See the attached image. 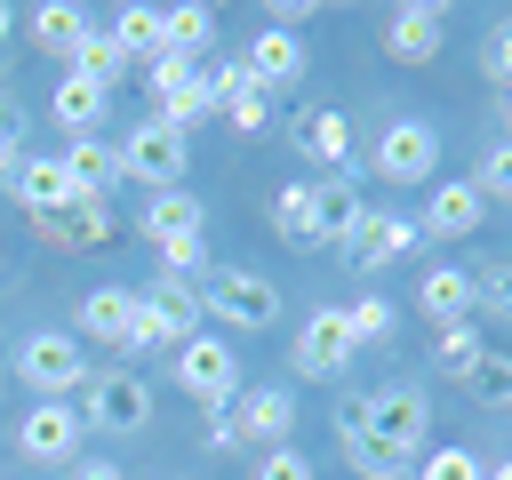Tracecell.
<instances>
[{
    "mask_svg": "<svg viewBox=\"0 0 512 480\" xmlns=\"http://www.w3.org/2000/svg\"><path fill=\"white\" fill-rule=\"evenodd\" d=\"M416 312H432L440 328L472 320V272H464V264H424V280H416Z\"/></svg>",
    "mask_w": 512,
    "mask_h": 480,
    "instance_id": "cb8c5ba5",
    "label": "cell"
},
{
    "mask_svg": "<svg viewBox=\"0 0 512 480\" xmlns=\"http://www.w3.org/2000/svg\"><path fill=\"white\" fill-rule=\"evenodd\" d=\"M480 216H488L480 184H472V176H440L432 200H424V216H416V232H424V240H472Z\"/></svg>",
    "mask_w": 512,
    "mask_h": 480,
    "instance_id": "8fae6325",
    "label": "cell"
},
{
    "mask_svg": "<svg viewBox=\"0 0 512 480\" xmlns=\"http://www.w3.org/2000/svg\"><path fill=\"white\" fill-rule=\"evenodd\" d=\"M128 336H136V288H120V280L88 288L80 296V344H120L128 352Z\"/></svg>",
    "mask_w": 512,
    "mask_h": 480,
    "instance_id": "ffe728a7",
    "label": "cell"
},
{
    "mask_svg": "<svg viewBox=\"0 0 512 480\" xmlns=\"http://www.w3.org/2000/svg\"><path fill=\"white\" fill-rule=\"evenodd\" d=\"M240 64L256 72V88H272V96H280V88H296V80L312 72V48H304L296 32H280V24H264V32H256V48H248Z\"/></svg>",
    "mask_w": 512,
    "mask_h": 480,
    "instance_id": "ac0fdd59",
    "label": "cell"
},
{
    "mask_svg": "<svg viewBox=\"0 0 512 480\" xmlns=\"http://www.w3.org/2000/svg\"><path fill=\"white\" fill-rule=\"evenodd\" d=\"M416 240H424V232H416V216H376V208H368V216H360V232L344 240V264H352V272H384V264H400Z\"/></svg>",
    "mask_w": 512,
    "mask_h": 480,
    "instance_id": "e0dca14e",
    "label": "cell"
},
{
    "mask_svg": "<svg viewBox=\"0 0 512 480\" xmlns=\"http://www.w3.org/2000/svg\"><path fill=\"white\" fill-rule=\"evenodd\" d=\"M200 80H208L216 112H224L240 136H264V128H272V88H256L248 64H216V72H200Z\"/></svg>",
    "mask_w": 512,
    "mask_h": 480,
    "instance_id": "9a60e30c",
    "label": "cell"
},
{
    "mask_svg": "<svg viewBox=\"0 0 512 480\" xmlns=\"http://www.w3.org/2000/svg\"><path fill=\"white\" fill-rule=\"evenodd\" d=\"M176 384H184V400H200L208 416H224L248 384H240V352H232V336H216V328H200L192 344H176Z\"/></svg>",
    "mask_w": 512,
    "mask_h": 480,
    "instance_id": "7a4b0ae2",
    "label": "cell"
},
{
    "mask_svg": "<svg viewBox=\"0 0 512 480\" xmlns=\"http://www.w3.org/2000/svg\"><path fill=\"white\" fill-rule=\"evenodd\" d=\"M440 40H448V8H432V0H408V8L384 16V56L392 64H432Z\"/></svg>",
    "mask_w": 512,
    "mask_h": 480,
    "instance_id": "5bb4252c",
    "label": "cell"
},
{
    "mask_svg": "<svg viewBox=\"0 0 512 480\" xmlns=\"http://www.w3.org/2000/svg\"><path fill=\"white\" fill-rule=\"evenodd\" d=\"M72 480H128L112 456H88V464H72Z\"/></svg>",
    "mask_w": 512,
    "mask_h": 480,
    "instance_id": "7bdbcfd3",
    "label": "cell"
},
{
    "mask_svg": "<svg viewBox=\"0 0 512 480\" xmlns=\"http://www.w3.org/2000/svg\"><path fill=\"white\" fill-rule=\"evenodd\" d=\"M480 480H512V456H504V464H488V472H480Z\"/></svg>",
    "mask_w": 512,
    "mask_h": 480,
    "instance_id": "ee69618b",
    "label": "cell"
},
{
    "mask_svg": "<svg viewBox=\"0 0 512 480\" xmlns=\"http://www.w3.org/2000/svg\"><path fill=\"white\" fill-rule=\"evenodd\" d=\"M136 232H144L152 248H176V240H208V208H200V200L176 184V192H152V200H144Z\"/></svg>",
    "mask_w": 512,
    "mask_h": 480,
    "instance_id": "d6986e66",
    "label": "cell"
},
{
    "mask_svg": "<svg viewBox=\"0 0 512 480\" xmlns=\"http://www.w3.org/2000/svg\"><path fill=\"white\" fill-rule=\"evenodd\" d=\"M8 32H16V8H8V0H0V40H8Z\"/></svg>",
    "mask_w": 512,
    "mask_h": 480,
    "instance_id": "f6af8a7d",
    "label": "cell"
},
{
    "mask_svg": "<svg viewBox=\"0 0 512 480\" xmlns=\"http://www.w3.org/2000/svg\"><path fill=\"white\" fill-rule=\"evenodd\" d=\"M80 408L72 400H32L24 416H16V448L32 456V464H72L80 456Z\"/></svg>",
    "mask_w": 512,
    "mask_h": 480,
    "instance_id": "9c48e42d",
    "label": "cell"
},
{
    "mask_svg": "<svg viewBox=\"0 0 512 480\" xmlns=\"http://www.w3.org/2000/svg\"><path fill=\"white\" fill-rule=\"evenodd\" d=\"M272 232H280V248H312V176L272 192Z\"/></svg>",
    "mask_w": 512,
    "mask_h": 480,
    "instance_id": "f1b7e54d",
    "label": "cell"
},
{
    "mask_svg": "<svg viewBox=\"0 0 512 480\" xmlns=\"http://www.w3.org/2000/svg\"><path fill=\"white\" fill-rule=\"evenodd\" d=\"M232 432H240V448L256 440V448H280L288 432H296V392L288 384H248L240 400H232Z\"/></svg>",
    "mask_w": 512,
    "mask_h": 480,
    "instance_id": "4fadbf2b",
    "label": "cell"
},
{
    "mask_svg": "<svg viewBox=\"0 0 512 480\" xmlns=\"http://www.w3.org/2000/svg\"><path fill=\"white\" fill-rule=\"evenodd\" d=\"M80 424H88V432H144V424H152V384H144L136 368H96Z\"/></svg>",
    "mask_w": 512,
    "mask_h": 480,
    "instance_id": "8992f818",
    "label": "cell"
},
{
    "mask_svg": "<svg viewBox=\"0 0 512 480\" xmlns=\"http://www.w3.org/2000/svg\"><path fill=\"white\" fill-rule=\"evenodd\" d=\"M136 296H144V320H152V328H160L168 344H192V336L208 328V304H200V288H192V280H176V272L144 280Z\"/></svg>",
    "mask_w": 512,
    "mask_h": 480,
    "instance_id": "7c38bea8",
    "label": "cell"
},
{
    "mask_svg": "<svg viewBox=\"0 0 512 480\" xmlns=\"http://www.w3.org/2000/svg\"><path fill=\"white\" fill-rule=\"evenodd\" d=\"M352 352H360V344H352V328H344V304H320V312L296 328V352H288V368L320 384V376H344V368H352Z\"/></svg>",
    "mask_w": 512,
    "mask_h": 480,
    "instance_id": "ba28073f",
    "label": "cell"
},
{
    "mask_svg": "<svg viewBox=\"0 0 512 480\" xmlns=\"http://www.w3.org/2000/svg\"><path fill=\"white\" fill-rule=\"evenodd\" d=\"M120 176L144 184V192H176V176H184V136H176L168 120H136L128 144H120Z\"/></svg>",
    "mask_w": 512,
    "mask_h": 480,
    "instance_id": "52a82bcc",
    "label": "cell"
},
{
    "mask_svg": "<svg viewBox=\"0 0 512 480\" xmlns=\"http://www.w3.org/2000/svg\"><path fill=\"white\" fill-rule=\"evenodd\" d=\"M200 72H192V56H152V104L160 96H176V88H192Z\"/></svg>",
    "mask_w": 512,
    "mask_h": 480,
    "instance_id": "ab89813d",
    "label": "cell"
},
{
    "mask_svg": "<svg viewBox=\"0 0 512 480\" xmlns=\"http://www.w3.org/2000/svg\"><path fill=\"white\" fill-rule=\"evenodd\" d=\"M360 424L392 448V456H424V432H432V400H424V384H376L368 400H360Z\"/></svg>",
    "mask_w": 512,
    "mask_h": 480,
    "instance_id": "5b68a950",
    "label": "cell"
},
{
    "mask_svg": "<svg viewBox=\"0 0 512 480\" xmlns=\"http://www.w3.org/2000/svg\"><path fill=\"white\" fill-rule=\"evenodd\" d=\"M200 304H208V320H224V328H240V336L280 320V288H272L264 272H248V264L208 272V280H200Z\"/></svg>",
    "mask_w": 512,
    "mask_h": 480,
    "instance_id": "277c9868",
    "label": "cell"
},
{
    "mask_svg": "<svg viewBox=\"0 0 512 480\" xmlns=\"http://www.w3.org/2000/svg\"><path fill=\"white\" fill-rule=\"evenodd\" d=\"M16 160H24V144H16V120H8V112H0V184H8V176H16Z\"/></svg>",
    "mask_w": 512,
    "mask_h": 480,
    "instance_id": "b9f144b4",
    "label": "cell"
},
{
    "mask_svg": "<svg viewBox=\"0 0 512 480\" xmlns=\"http://www.w3.org/2000/svg\"><path fill=\"white\" fill-rule=\"evenodd\" d=\"M8 376H24L40 400H72V392H88V352H80V336H64V328H32L24 344H16V360H8Z\"/></svg>",
    "mask_w": 512,
    "mask_h": 480,
    "instance_id": "6da1fadb",
    "label": "cell"
},
{
    "mask_svg": "<svg viewBox=\"0 0 512 480\" xmlns=\"http://www.w3.org/2000/svg\"><path fill=\"white\" fill-rule=\"evenodd\" d=\"M480 352H488V336L472 328V320H456V328H440V344H432V368H448L456 384L480 368Z\"/></svg>",
    "mask_w": 512,
    "mask_h": 480,
    "instance_id": "4dcf8cb0",
    "label": "cell"
},
{
    "mask_svg": "<svg viewBox=\"0 0 512 480\" xmlns=\"http://www.w3.org/2000/svg\"><path fill=\"white\" fill-rule=\"evenodd\" d=\"M504 128H512V88H504Z\"/></svg>",
    "mask_w": 512,
    "mask_h": 480,
    "instance_id": "bcb514c9",
    "label": "cell"
},
{
    "mask_svg": "<svg viewBox=\"0 0 512 480\" xmlns=\"http://www.w3.org/2000/svg\"><path fill=\"white\" fill-rule=\"evenodd\" d=\"M104 80H88V72H64L56 80V96H48V120L56 128H72V136H96V120H104Z\"/></svg>",
    "mask_w": 512,
    "mask_h": 480,
    "instance_id": "d4e9b609",
    "label": "cell"
},
{
    "mask_svg": "<svg viewBox=\"0 0 512 480\" xmlns=\"http://www.w3.org/2000/svg\"><path fill=\"white\" fill-rule=\"evenodd\" d=\"M464 392L480 408H512V352H480V368L464 376Z\"/></svg>",
    "mask_w": 512,
    "mask_h": 480,
    "instance_id": "836d02e7",
    "label": "cell"
},
{
    "mask_svg": "<svg viewBox=\"0 0 512 480\" xmlns=\"http://www.w3.org/2000/svg\"><path fill=\"white\" fill-rule=\"evenodd\" d=\"M160 40H168V56H200L208 40H216V8H160Z\"/></svg>",
    "mask_w": 512,
    "mask_h": 480,
    "instance_id": "f546056e",
    "label": "cell"
},
{
    "mask_svg": "<svg viewBox=\"0 0 512 480\" xmlns=\"http://www.w3.org/2000/svg\"><path fill=\"white\" fill-rule=\"evenodd\" d=\"M344 328H352V344H392L400 312H392L384 296H360V304H344Z\"/></svg>",
    "mask_w": 512,
    "mask_h": 480,
    "instance_id": "d590c367",
    "label": "cell"
},
{
    "mask_svg": "<svg viewBox=\"0 0 512 480\" xmlns=\"http://www.w3.org/2000/svg\"><path fill=\"white\" fill-rule=\"evenodd\" d=\"M8 192H16L24 208H32V224H40V216H64V208L80 200V184L64 176V160H32V152L16 160V176H8Z\"/></svg>",
    "mask_w": 512,
    "mask_h": 480,
    "instance_id": "44dd1931",
    "label": "cell"
},
{
    "mask_svg": "<svg viewBox=\"0 0 512 480\" xmlns=\"http://www.w3.org/2000/svg\"><path fill=\"white\" fill-rule=\"evenodd\" d=\"M472 184H480V200H512V136H504V144H488V160H480V176H472Z\"/></svg>",
    "mask_w": 512,
    "mask_h": 480,
    "instance_id": "f35d334b",
    "label": "cell"
},
{
    "mask_svg": "<svg viewBox=\"0 0 512 480\" xmlns=\"http://www.w3.org/2000/svg\"><path fill=\"white\" fill-rule=\"evenodd\" d=\"M336 432H344V456H352V472H360V480H400V464H408V456H392V448L360 424V400H344Z\"/></svg>",
    "mask_w": 512,
    "mask_h": 480,
    "instance_id": "484cf974",
    "label": "cell"
},
{
    "mask_svg": "<svg viewBox=\"0 0 512 480\" xmlns=\"http://www.w3.org/2000/svg\"><path fill=\"white\" fill-rule=\"evenodd\" d=\"M64 72H88V80H104V88H112V80L128 72V56L112 48V32H88V40L72 48V64H64Z\"/></svg>",
    "mask_w": 512,
    "mask_h": 480,
    "instance_id": "e575fe53",
    "label": "cell"
},
{
    "mask_svg": "<svg viewBox=\"0 0 512 480\" xmlns=\"http://www.w3.org/2000/svg\"><path fill=\"white\" fill-rule=\"evenodd\" d=\"M112 48H120L128 64H152V56H168V40H160V8H152V0H128V8L112 16Z\"/></svg>",
    "mask_w": 512,
    "mask_h": 480,
    "instance_id": "4316f807",
    "label": "cell"
},
{
    "mask_svg": "<svg viewBox=\"0 0 512 480\" xmlns=\"http://www.w3.org/2000/svg\"><path fill=\"white\" fill-rule=\"evenodd\" d=\"M472 312L512 320V256H488V264L472 272Z\"/></svg>",
    "mask_w": 512,
    "mask_h": 480,
    "instance_id": "1f68e13d",
    "label": "cell"
},
{
    "mask_svg": "<svg viewBox=\"0 0 512 480\" xmlns=\"http://www.w3.org/2000/svg\"><path fill=\"white\" fill-rule=\"evenodd\" d=\"M32 40H40L56 64H72V48L88 40V16H80L72 0H40V8H32Z\"/></svg>",
    "mask_w": 512,
    "mask_h": 480,
    "instance_id": "83f0119b",
    "label": "cell"
},
{
    "mask_svg": "<svg viewBox=\"0 0 512 480\" xmlns=\"http://www.w3.org/2000/svg\"><path fill=\"white\" fill-rule=\"evenodd\" d=\"M56 160H64V176L80 184V200H112V192H120V144H104V136H72Z\"/></svg>",
    "mask_w": 512,
    "mask_h": 480,
    "instance_id": "7402d4cb",
    "label": "cell"
},
{
    "mask_svg": "<svg viewBox=\"0 0 512 480\" xmlns=\"http://www.w3.org/2000/svg\"><path fill=\"white\" fill-rule=\"evenodd\" d=\"M152 120H168L176 136H192L200 120H216V96H208V80H192V88H176V96H160V112Z\"/></svg>",
    "mask_w": 512,
    "mask_h": 480,
    "instance_id": "d6a6232c",
    "label": "cell"
},
{
    "mask_svg": "<svg viewBox=\"0 0 512 480\" xmlns=\"http://www.w3.org/2000/svg\"><path fill=\"white\" fill-rule=\"evenodd\" d=\"M480 72H488L496 88H512V24H496V32H488V48H480Z\"/></svg>",
    "mask_w": 512,
    "mask_h": 480,
    "instance_id": "60d3db41",
    "label": "cell"
},
{
    "mask_svg": "<svg viewBox=\"0 0 512 480\" xmlns=\"http://www.w3.org/2000/svg\"><path fill=\"white\" fill-rule=\"evenodd\" d=\"M0 384H8V360H0Z\"/></svg>",
    "mask_w": 512,
    "mask_h": 480,
    "instance_id": "7dc6e473",
    "label": "cell"
},
{
    "mask_svg": "<svg viewBox=\"0 0 512 480\" xmlns=\"http://www.w3.org/2000/svg\"><path fill=\"white\" fill-rule=\"evenodd\" d=\"M368 200H360V176L336 168V176H312V248H344L360 232Z\"/></svg>",
    "mask_w": 512,
    "mask_h": 480,
    "instance_id": "30bf717a",
    "label": "cell"
},
{
    "mask_svg": "<svg viewBox=\"0 0 512 480\" xmlns=\"http://www.w3.org/2000/svg\"><path fill=\"white\" fill-rule=\"evenodd\" d=\"M248 480H320V472H312V456L296 440H280V448H256L248 456Z\"/></svg>",
    "mask_w": 512,
    "mask_h": 480,
    "instance_id": "8d00e7d4",
    "label": "cell"
},
{
    "mask_svg": "<svg viewBox=\"0 0 512 480\" xmlns=\"http://www.w3.org/2000/svg\"><path fill=\"white\" fill-rule=\"evenodd\" d=\"M40 240H48V248H64V256L104 248V240H112V200H72L64 216H40Z\"/></svg>",
    "mask_w": 512,
    "mask_h": 480,
    "instance_id": "603a6c76",
    "label": "cell"
},
{
    "mask_svg": "<svg viewBox=\"0 0 512 480\" xmlns=\"http://www.w3.org/2000/svg\"><path fill=\"white\" fill-rule=\"evenodd\" d=\"M488 464L472 456V448H424L416 456V480H480Z\"/></svg>",
    "mask_w": 512,
    "mask_h": 480,
    "instance_id": "74e56055",
    "label": "cell"
},
{
    "mask_svg": "<svg viewBox=\"0 0 512 480\" xmlns=\"http://www.w3.org/2000/svg\"><path fill=\"white\" fill-rule=\"evenodd\" d=\"M368 176L384 184H440V128L432 120H384V136L368 144Z\"/></svg>",
    "mask_w": 512,
    "mask_h": 480,
    "instance_id": "3957f363",
    "label": "cell"
},
{
    "mask_svg": "<svg viewBox=\"0 0 512 480\" xmlns=\"http://www.w3.org/2000/svg\"><path fill=\"white\" fill-rule=\"evenodd\" d=\"M288 144L320 168V176H336V168H352V120L344 112H328V104H312V112H296L288 120Z\"/></svg>",
    "mask_w": 512,
    "mask_h": 480,
    "instance_id": "2e32d148",
    "label": "cell"
}]
</instances>
